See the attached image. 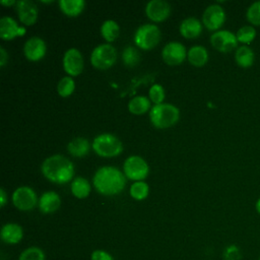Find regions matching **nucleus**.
Wrapping results in <instances>:
<instances>
[{"label": "nucleus", "mask_w": 260, "mask_h": 260, "mask_svg": "<svg viewBox=\"0 0 260 260\" xmlns=\"http://www.w3.org/2000/svg\"><path fill=\"white\" fill-rule=\"evenodd\" d=\"M247 19L254 25H260V1L253 2L247 9Z\"/></svg>", "instance_id": "nucleus-32"}, {"label": "nucleus", "mask_w": 260, "mask_h": 260, "mask_svg": "<svg viewBox=\"0 0 260 260\" xmlns=\"http://www.w3.org/2000/svg\"><path fill=\"white\" fill-rule=\"evenodd\" d=\"M130 195L136 200H143L147 197L149 187L144 181H136L130 187Z\"/></svg>", "instance_id": "nucleus-28"}, {"label": "nucleus", "mask_w": 260, "mask_h": 260, "mask_svg": "<svg viewBox=\"0 0 260 260\" xmlns=\"http://www.w3.org/2000/svg\"><path fill=\"white\" fill-rule=\"evenodd\" d=\"M71 192L76 198L79 199L87 197L90 192L89 182L83 177L75 178L71 183Z\"/></svg>", "instance_id": "nucleus-25"}, {"label": "nucleus", "mask_w": 260, "mask_h": 260, "mask_svg": "<svg viewBox=\"0 0 260 260\" xmlns=\"http://www.w3.org/2000/svg\"><path fill=\"white\" fill-rule=\"evenodd\" d=\"M17 1H14V0H1V4L2 5H5V6H11V5H16Z\"/></svg>", "instance_id": "nucleus-38"}, {"label": "nucleus", "mask_w": 260, "mask_h": 260, "mask_svg": "<svg viewBox=\"0 0 260 260\" xmlns=\"http://www.w3.org/2000/svg\"><path fill=\"white\" fill-rule=\"evenodd\" d=\"M187 58L189 62L196 67H201L205 65L208 60V52L206 48L200 45L192 46L187 53Z\"/></svg>", "instance_id": "nucleus-21"}, {"label": "nucleus", "mask_w": 260, "mask_h": 260, "mask_svg": "<svg viewBox=\"0 0 260 260\" xmlns=\"http://www.w3.org/2000/svg\"><path fill=\"white\" fill-rule=\"evenodd\" d=\"M180 118L179 109L168 103L157 104L151 107L149 119L151 124L156 128H169L176 124Z\"/></svg>", "instance_id": "nucleus-3"}, {"label": "nucleus", "mask_w": 260, "mask_h": 260, "mask_svg": "<svg viewBox=\"0 0 260 260\" xmlns=\"http://www.w3.org/2000/svg\"><path fill=\"white\" fill-rule=\"evenodd\" d=\"M63 68L69 76H77L83 69V57L80 51L76 48L68 49L63 56Z\"/></svg>", "instance_id": "nucleus-11"}, {"label": "nucleus", "mask_w": 260, "mask_h": 260, "mask_svg": "<svg viewBox=\"0 0 260 260\" xmlns=\"http://www.w3.org/2000/svg\"><path fill=\"white\" fill-rule=\"evenodd\" d=\"M8 60V54L3 47H0V66L3 67Z\"/></svg>", "instance_id": "nucleus-36"}, {"label": "nucleus", "mask_w": 260, "mask_h": 260, "mask_svg": "<svg viewBox=\"0 0 260 260\" xmlns=\"http://www.w3.org/2000/svg\"><path fill=\"white\" fill-rule=\"evenodd\" d=\"M123 171L125 176L133 181H142L149 173V167L147 162L138 155L128 156L123 165Z\"/></svg>", "instance_id": "nucleus-7"}, {"label": "nucleus", "mask_w": 260, "mask_h": 260, "mask_svg": "<svg viewBox=\"0 0 260 260\" xmlns=\"http://www.w3.org/2000/svg\"><path fill=\"white\" fill-rule=\"evenodd\" d=\"M238 40L235 34L226 29L216 30L210 36V44L219 52H231L238 46Z\"/></svg>", "instance_id": "nucleus-9"}, {"label": "nucleus", "mask_w": 260, "mask_h": 260, "mask_svg": "<svg viewBox=\"0 0 260 260\" xmlns=\"http://www.w3.org/2000/svg\"><path fill=\"white\" fill-rule=\"evenodd\" d=\"M90 148L89 141L84 137H75L67 144L68 152L75 157L85 156Z\"/></svg>", "instance_id": "nucleus-20"}, {"label": "nucleus", "mask_w": 260, "mask_h": 260, "mask_svg": "<svg viewBox=\"0 0 260 260\" xmlns=\"http://www.w3.org/2000/svg\"><path fill=\"white\" fill-rule=\"evenodd\" d=\"M235 60L240 67L248 68L253 65L255 60L254 51L248 46H241L236 50Z\"/></svg>", "instance_id": "nucleus-22"}, {"label": "nucleus", "mask_w": 260, "mask_h": 260, "mask_svg": "<svg viewBox=\"0 0 260 260\" xmlns=\"http://www.w3.org/2000/svg\"><path fill=\"white\" fill-rule=\"evenodd\" d=\"M19 20L25 25H31L37 21L38 18V7L30 0L17 1L15 5Z\"/></svg>", "instance_id": "nucleus-14"}, {"label": "nucleus", "mask_w": 260, "mask_h": 260, "mask_svg": "<svg viewBox=\"0 0 260 260\" xmlns=\"http://www.w3.org/2000/svg\"><path fill=\"white\" fill-rule=\"evenodd\" d=\"M41 171L49 181L57 184L69 182L74 175L73 164L61 154L47 157L42 164Z\"/></svg>", "instance_id": "nucleus-2"}, {"label": "nucleus", "mask_w": 260, "mask_h": 260, "mask_svg": "<svg viewBox=\"0 0 260 260\" xmlns=\"http://www.w3.org/2000/svg\"><path fill=\"white\" fill-rule=\"evenodd\" d=\"M187 53L188 52L182 43L170 42L164 47L161 51V57L167 64L175 66L179 65L185 60Z\"/></svg>", "instance_id": "nucleus-12"}, {"label": "nucleus", "mask_w": 260, "mask_h": 260, "mask_svg": "<svg viewBox=\"0 0 260 260\" xmlns=\"http://www.w3.org/2000/svg\"><path fill=\"white\" fill-rule=\"evenodd\" d=\"M180 34L187 39H194L202 31V23L196 17L190 16L183 19L179 26Z\"/></svg>", "instance_id": "nucleus-19"}, {"label": "nucleus", "mask_w": 260, "mask_h": 260, "mask_svg": "<svg viewBox=\"0 0 260 260\" xmlns=\"http://www.w3.org/2000/svg\"><path fill=\"white\" fill-rule=\"evenodd\" d=\"M224 260H241L242 253L238 246L230 245L223 251Z\"/></svg>", "instance_id": "nucleus-34"}, {"label": "nucleus", "mask_w": 260, "mask_h": 260, "mask_svg": "<svg viewBox=\"0 0 260 260\" xmlns=\"http://www.w3.org/2000/svg\"><path fill=\"white\" fill-rule=\"evenodd\" d=\"M258 260H260V257H259V259H258Z\"/></svg>", "instance_id": "nucleus-40"}, {"label": "nucleus", "mask_w": 260, "mask_h": 260, "mask_svg": "<svg viewBox=\"0 0 260 260\" xmlns=\"http://www.w3.org/2000/svg\"><path fill=\"white\" fill-rule=\"evenodd\" d=\"M75 88V82L71 76L62 77L57 84V91L61 96H69Z\"/></svg>", "instance_id": "nucleus-30"}, {"label": "nucleus", "mask_w": 260, "mask_h": 260, "mask_svg": "<svg viewBox=\"0 0 260 260\" xmlns=\"http://www.w3.org/2000/svg\"><path fill=\"white\" fill-rule=\"evenodd\" d=\"M160 40V30L153 23L141 24L134 34V42L136 46L143 50H151Z\"/></svg>", "instance_id": "nucleus-5"}, {"label": "nucleus", "mask_w": 260, "mask_h": 260, "mask_svg": "<svg viewBox=\"0 0 260 260\" xmlns=\"http://www.w3.org/2000/svg\"><path fill=\"white\" fill-rule=\"evenodd\" d=\"M91 260H114L111 254L104 250H95L91 253L90 256Z\"/></svg>", "instance_id": "nucleus-35"}, {"label": "nucleus", "mask_w": 260, "mask_h": 260, "mask_svg": "<svg viewBox=\"0 0 260 260\" xmlns=\"http://www.w3.org/2000/svg\"><path fill=\"white\" fill-rule=\"evenodd\" d=\"M225 20V12L218 4L208 5L202 14V22L209 30H217Z\"/></svg>", "instance_id": "nucleus-10"}, {"label": "nucleus", "mask_w": 260, "mask_h": 260, "mask_svg": "<svg viewBox=\"0 0 260 260\" xmlns=\"http://www.w3.org/2000/svg\"><path fill=\"white\" fill-rule=\"evenodd\" d=\"M92 183L98 192L110 196L119 194L124 189L126 178L118 168L104 166L94 173Z\"/></svg>", "instance_id": "nucleus-1"}, {"label": "nucleus", "mask_w": 260, "mask_h": 260, "mask_svg": "<svg viewBox=\"0 0 260 260\" xmlns=\"http://www.w3.org/2000/svg\"><path fill=\"white\" fill-rule=\"evenodd\" d=\"M117 59V51L109 43L96 46L90 55V62L98 69H108L114 65Z\"/></svg>", "instance_id": "nucleus-6"}, {"label": "nucleus", "mask_w": 260, "mask_h": 260, "mask_svg": "<svg viewBox=\"0 0 260 260\" xmlns=\"http://www.w3.org/2000/svg\"><path fill=\"white\" fill-rule=\"evenodd\" d=\"M61 204L59 195L54 191H47L39 199V208L43 213L55 212Z\"/></svg>", "instance_id": "nucleus-18"}, {"label": "nucleus", "mask_w": 260, "mask_h": 260, "mask_svg": "<svg viewBox=\"0 0 260 260\" xmlns=\"http://www.w3.org/2000/svg\"><path fill=\"white\" fill-rule=\"evenodd\" d=\"M91 147L98 155L103 157L117 156L123 150L121 140L111 133H102L95 136L92 140Z\"/></svg>", "instance_id": "nucleus-4"}, {"label": "nucleus", "mask_w": 260, "mask_h": 260, "mask_svg": "<svg viewBox=\"0 0 260 260\" xmlns=\"http://www.w3.org/2000/svg\"><path fill=\"white\" fill-rule=\"evenodd\" d=\"M122 59L126 66L134 67L140 61V53L135 47L128 46L122 52Z\"/></svg>", "instance_id": "nucleus-27"}, {"label": "nucleus", "mask_w": 260, "mask_h": 260, "mask_svg": "<svg viewBox=\"0 0 260 260\" xmlns=\"http://www.w3.org/2000/svg\"><path fill=\"white\" fill-rule=\"evenodd\" d=\"M148 95L150 98V101L153 102L154 105L161 104L165 99V89L160 84L155 83L151 85V87L149 88Z\"/></svg>", "instance_id": "nucleus-33"}, {"label": "nucleus", "mask_w": 260, "mask_h": 260, "mask_svg": "<svg viewBox=\"0 0 260 260\" xmlns=\"http://www.w3.org/2000/svg\"><path fill=\"white\" fill-rule=\"evenodd\" d=\"M25 34V27L18 25L11 16H3L0 19V37L4 40H11Z\"/></svg>", "instance_id": "nucleus-16"}, {"label": "nucleus", "mask_w": 260, "mask_h": 260, "mask_svg": "<svg viewBox=\"0 0 260 260\" xmlns=\"http://www.w3.org/2000/svg\"><path fill=\"white\" fill-rule=\"evenodd\" d=\"M12 202L19 210L27 211L36 206L38 198L36 192L30 187L20 186L14 190L12 194Z\"/></svg>", "instance_id": "nucleus-8"}, {"label": "nucleus", "mask_w": 260, "mask_h": 260, "mask_svg": "<svg viewBox=\"0 0 260 260\" xmlns=\"http://www.w3.org/2000/svg\"><path fill=\"white\" fill-rule=\"evenodd\" d=\"M6 200H7V196H6V193L4 191L3 188L0 189V206L3 207L6 203Z\"/></svg>", "instance_id": "nucleus-37"}, {"label": "nucleus", "mask_w": 260, "mask_h": 260, "mask_svg": "<svg viewBox=\"0 0 260 260\" xmlns=\"http://www.w3.org/2000/svg\"><path fill=\"white\" fill-rule=\"evenodd\" d=\"M18 260H45V254L39 247H28L21 252Z\"/></svg>", "instance_id": "nucleus-31"}, {"label": "nucleus", "mask_w": 260, "mask_h": 260, "mask_svg": "<svg viewBox=\"0 0 260 260\" xmlns=\"http://www.w3.org/2000/svg\"><path fill=\"white\" fill-rule=\"evenodd\" d=\"M1 240L6 244H17L21 241L23 237V231L22 228L14 222H8L5 223L0 232Z\"/></svg>", "instance_id": "nucleus-17"}, {"label": "nucleus", "mask_w": 260, "mask_h": 260, "mask_svg": "<svg viewBox=\"0 0 260 260\" xmlns=\"http://www.w3.org/2000/svg\"><path fill=\"white\" fill-rule=\"evenodd\" d=\"M255 207H256V210H257V212L260 214V198H259V199L256 201Z\"/></svg>", "instance_id": "nucleus-39"}, {"label": "nucleus", "mask_w": 260, "mask_h": 260, "mask_svg": "<svg viewBox=\"0 0 260 260\" xmlns=\"http://www.w3.org/2000/svg\"><path fill=\"white\" fill-rule=\"evenodd\" d=\"M119 32H120L119 24L113 19H107L101 25V34L103 38L109 43L115 41L118 38Z\"/></svg>", "instance_id": "nucleus-26"}, {"label": "nucleus", "mask_w": 260, "mask_h": 260, "mask_svg": "<svg viewBox=\"0 0 260 260\" xmlns=\"http://www.w3.org/2000/svg\"><path fill=\"white\" fill-rule=\"evenodd\" d=\"M147 17L153 21H162L171 13V5L166 0H150L145 6Z\"/></svg>", "instance_id": "nucleus-13"}, {"label": "nucleus", "mask_w": 260, "mask_h": 260, "mask_svg": "<svg viewBox=\"0 0 260 260\" xmlns=\"http://www.w3.org/2000/svg\"><path fill=\"white\" fill-rule=\"evenodd\" d=\"M59 6L66 15L77 16L84 9L85 2L83 0H60Z\"/></svg>", "instance_id": "nucleus-23"}, {"label": "nucleus", "mask_w": 260, "mask_h": 260, "mask_svg": "<svg viewBox=\"0 0 260 260\" xmlns=\"http://www.w3.org/2000/svg\"><path fill=\"white\" fill-rule=\"evenodd\" d=\"M150 108V101L144 95H136L128 103V110L134 115H142Z\"/></svg>", "instance_id": "nucleus-24"}, {"label": "nucleus", "mask_w": 260, "mask_h": 260, "mask_svg": "<svg viewBox=\"0 0 260 260\" xmlns=\"http://www.w3.org/2000/svg\"><path fill=\"white\" fill-rule=\"evenodd\" d=\"M236 37L238 42L248 45L254 41L256 37V30L252 25H243L237 30Z\"/></svg>", "instance_id": "nucleus-29"}, {"label": "nucleus", "mask_w": 260, "mask_h": 260, "mask_svg": "<svg viewBox=\"0 0 260 260\" xmlns=\"http://www.w3.org/2000/svg\"><path fill=\"white\" fill-rule=\"evenodd\" d=\"M24 56L30 61H39L46 54V44L39 37L29 38L23 45Z\"/></svg>", "instance_id": "nucleus-15"}]
</instances>
